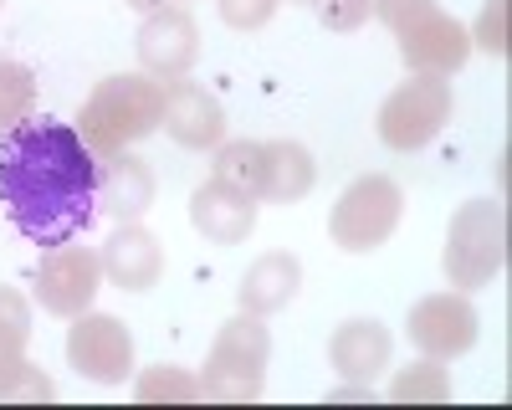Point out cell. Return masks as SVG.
<instances>
[{"instance_id":"cell-18","label":"cell","mask_w":512,"mask_h":410,"mask_svg":"<svg viewBox=\"0 0 512 410\" xmlns=\"http://www.w3.org/2000/svg\"><path fill=\"white\" fill-rule=\"evenodd\" d=\"M267 149V170H262V200H277V205H292L303 200L318 180V164L313 154L297 144V139H272L262 144Z\"/></svg>"},{"instance_id":"cell-12","label":"cell","mask_w":512,"mask_h":410,"mask_svg":"<svg viewBox=\"0 0 512 410\" xmlns=\"http://www.w3.org/2000/svg\"><path fill=\"white\" fill-rule=\"evenodd\" d=\"M164 134L180 149H216L226 139V113L195 82H169L164 88Z\"/></svg>"},{"instance_id":"cell-24","label":"cell","mask_w":512,"mask_h":410,"mask_svg":"<svg viewBox=\"0 0 512 410\" xmlns=\"http://www.w3.org/2000/svg\"><path fill=\"white\" fill-rule=\"evenodd\" d=\"M31 344V303L16 287H0V364L21 359Z\"/></svg>"},{"instance_id":"cell-21","label":"cell","mask_w":512,"mask_h":410,"mask_svg":"<svg viewBox=\"0 0 512 410\" xmlns=\"http://www.w3.org/2000/svg\"><path fill=\"white\" fill-rule=\"evenodd\" d=\"M134 400L139 405H159V400L164 405H190V400H200V380L180 364H159V369H149V375H139Z\"/></svg>"},{"instance_id":"cell-20","label":"cell","mask_w":512,"mask_h":410,"mask_svg":"<svg viewBox=\"0 0 512 410\" xmlns=\"http://www.w3.org/2000/svg\"><path fill=\"white\" fill-rule=\"evenodd\" d=\"M41 400H57V385L41 364H31L26 354L0 364V405H41Z\"/></svg>"},{"instance_id":"cell-4","label":"cell","mask_w":512,"mask_h":410,"mask_svg":"<svg viewBox=\"0 0 512 410\" xmlns=\"http://www.w3.org/2000/svg\"><path fill=\"white\" fill-rule=\"evenodd\" d=\"M441 267H446V282L461 287V293L502 277V267H507V221H502L497 200H466L451 216Z\"/></svg>"},{"instance_id":"cell-11","label":"cell","mask_w":512,"mask_h":410,"mask_svg":"<svg viewBox=\"0 0 512 410\" xmlns=\"http://www.w3.org/2000/svg\"><path fill=\"white\" fill-rule=\"evenodd\" d=\"M134 47H139V62H144L149 77L175 82V77H185V72L195 67V57H200V26H195L190 11L164 6V11L144 16Z\"/></svg>"},{"instance_id":"cell-6","label":"cell","mask_w":512,"mask_h":410,"mask_svg":"<svg viewBox=\"0 0 512 410\" xmlns=\"http://www.w3.org/2000/svg\"><path fill=\"white\" fill-rule=\"evenodd\" d=\"M451 118V82L446 77H425L415 72L410 82L384 98L379 108V139L390 144L395 154H410V149H425Z\"/></svg>"},{"instance_id":"cell-25","label":"cell","mask_w":512,"mask_h":410,"mask_svg":"<svg viewBox=\"0 0 512 410\" xmlns=\"http://www.w3.org/2000/svg\"><path fill=\"white\" fill-rule=\"evenodd\" d=\"M328 31H359L374 11V0H308Z\"/></svg>"},{"instance_id":"cell-28","label":"cell","mask_w":512,"mask_h":410,"mask_svg":"<svg viewBox=\"0 0 512 410\" xmlns=\"http://www.w3.org/2000/svg\"><path fill=\"white\" fill-rule=\"evenodd\" d=\"M436 0H374V16L390 26V31H400V26H410L415 16H425Z\"/></svg>"},{"instance_id":"cell-23","label":"cell","mask_w":512,"mask_h":410,"mask_svg":"<svg viewBox=\"0 0 512 410\" xmlns=\"http://www.w3.org/2000/svg\"><path fill=\"white\" fill-rule=\"evenodd\" d=\"M390 400H400V405H420V400H451V380H446L441 359H420V364L400 369L395 385H390Z\"/></svg>"},{"instance_id":"cell-30","label":"cell","mask_w":512,"mask_h":410,"mask_svg":"<svg viewBox=\"0 0 512 410\" xmlns=\"http://www.w3.org/2000/svg\"><path fill=\"white\" fill-rule=\"evenodd\" d=\"M297 6H308V0H297Z\"/></svg>"},{"instance_id":"cell-7","label":"cell","mask_w":512,"mask_h":410,"mask_svg":"<svg viewBox=\"0 0 512 410\" xmlns=\"http://www.w3.org/2000/svg\"><path fill=\"white\" fill-rule=\"evenodd\" d=\"M67 364L82 380L118 385L134 375V334L108 313H77L67 328Z\"/></svg>"},{"instance_id":"cell-16","label":"cell","mask_w":512,"mask_h":410,"mask_svg":"<svg viewBox=\"0 0 512 410\" xmlns=\"http://www.w3.org/2000/svg\"><path fill=\"white\" fill-rule=\"evenodd\" d=\"M390 328L374 323V318H349V323H338L333 328V339H328V359L333 369L344 380H374L384 364H390Z\"/></svg>"},{"instance_id":"cell-15","label":"cell","mask_w":512,"mask_h":410,"mask_svg":"<svg viewBox=\"0 0 512 410\" xmlns=\"http://www.w3.org/2000/svg\"><path fill=\"white\" fill-rule=\"evenodd\" d=\"M190 221L205 241H216V246H236L256 231V195H241L221 180H210L190 195Z\"/></svg>"},{"instance_id":"cell-10","label":"cell","mask_w":512,"mask_h":410,"mask_svg":"<svg viewBox=\"0 0 512 410\" xmlns=\"http://www.w3.org/2000/svg\"><path fill=\"white\" fill-rule=\"evenodd\" d=\"M405 328L425 359H456L477 344V308L461 293H431L410 308Z\"/></svg>"},{"instance_id":"cell-17","label":"cell","mask_w":512,"mask_h":410,"mask_svg":"<svg viewBox=\"0 0 512 410\" xmlns=\"http://www.w3.org/2000/svg\"><path fill=\"white\" fill-rule=\"evenodd\" d=\"M297 287H303V262H297L292 252L256 257L241 277V313H256V318L282 313L297 298Z\"/></svg>"},{"instance_id":"cell-3","label":"cell","mask_w":512,"mask_h":410,"mask_svg":"<svg viewBox=\"0 0 512 410\" xmlns=\"http://www.w3.org/2000/svg\"><path fill=\"white\" fill-rule=\"evenodd\" d=\"M272 359V334L262 328L256 313H241L231 323H221L210 359L200 369V400H221V405H246L262 400V375Z\"/></svg>"},{"instance_id":"cell-22","label":"cell","mask_w":512,"mask_h":410,"mask_svg":"<svg viewBox=\"0 0 512 410\" xmlns=\"http://www.w3.org/2000/svg\"><path fill=\"white\" fill-rule=\"evenodd\" d=\"M36 108V77L21 62H0V134L26 123Z\"/></svg>"},{"instance_id":"cell-27","label":"cell","mask_w":512,"mask_h":410,"mask_svg":"<svg viewBox=\"0 0 512 410\" xmlns=\"http://www.w3.org/2000/svg\"><path fill=\"white\" fill-rule=\"evenodd\" d=\"M282 0H221V21L236 26V31H256L277 16Z\"/></svg>"},{"instance_id":"cell-26","label":"cell","mask_w":512,"mask_h":410,"mask_svg":"<svg viewBox=\"0 0 512 410\" xmlns=\"http://www.w3.org/2000/svg\"><path fill=\"white\" fill-rule=\"evenodd\" d=\"M477 47L492 57H507V0H487L482 16H477Z\"/></svg>"},{"instance_id":"cell-14","label":"cell","mask_w":512,"mask_h":410,"mask_svg":"<svg viewBox=\"0 0 512 410\" xmlns=\"http://www.w3.org/2000/svg\"><path fill=\"white\" fill-rule=\"evenodd\" d=\"M154 170L139 159V154H128V149H118V154H103L98 159V211L103 216H113L118 226L123 221H139L149 205H154Z\"/></svg>"},{"instance_id":"cell-19","label":"cell","mask_w":512,"mask_h":410,"mask_svg":"<svg viewBox=\"0 0 512 410\" xmlns=\"http://www.w3.org/2000/svg\"><path fill=\"white\" fill-rule=\"evenodd\" d=\"M262 170H267V149L256 139H231V144H216V180L241 190V195H256L262 200Z\"/></svg>"},{"instance_id":"cell-29","label":"cell","mask_w":512,"mask_h":410,"mask_svg":"<svg viewBox=\"0 0 512 410\" xmlns=\"http://www.w3.org/2000/svg\"><path fill=\"white\" fill-rule=\"evenodd\" d=\"M128 6L144 11V16H154V11H164V6H169V0H128Z\"/></svg>"},{"instance_id":"cell-9","label":"cell","mask_w":512,"mask_h":410,"mask_svg":"<svg viewBox=\"0 0 512 410\" xmlns=\"http://www.w3.org/2000/svg\"><path fill=\"white\" fill-rule=\"evenodd\" d=\"M395 41H400L405 67L425 72V77H451V72L466 67V57H472V31H466L456 16H446L441 6H431L410 26H400Z\"/></svg>"},{"instance_id":"cell-5","label":"cell","mask_w":512,"mask_h":410,"mask_svg":"<svg viewBox=\"0 0 512 410\" xmlns=\"http://www.w3.org/2000/svg\"><path fill=\"white\" fill-rule=\"evenodd\" d=\"M400 216H405V190L390 175H359L338 195L333 216H328V236L344 252H379L395 236Z\"/></svg>"},{"instance_id":"cell-13","label":"cell","mask_w":512,"mask_h":410,"mask_svg":"<svg viewBox=\"0 0 512 410\" xmlns=\"http://www.w3.org/2000/svg\"><path fill=\"white\" fill-rule=\"evenodd\" d=\"M103 272L113 287H123V293H149V287L159 282L164 272V246L154 231H144L139 221H123L108 241H103Z\"/></svg>"},{"instance_id":"cell-1","label":"cell","mask_w":512,"mask_h":410,"mask_svg":"<svg viewBox=\"0 0 512 410\" xmlns=\"http://www.w3.org/2000/svg\"><path fill=\"white\" fill-rule=\"evenodd\" d=\"M0 205L36 246H62L98 216V154L72 123H16L0 134Z\"/></svg>"},{"instance_id":"cell-8","label":"cell","mask_w":512,"mask_h":410,"mask_svg":"<svg viewBox=\"0 0 512 410\" xmlns=\"http://www.w3.org/2000/svg\"><path fill=\"white\" fill-rule=\"evenodd\" d=\"M98 282H103V257L93 252V246L62 241L36 267V303L47 313H57V318H77L98 298Z\"/></svg>"},{"instance_id":"cell-2","label":"cell","mask_w":512,"mask_h":410,"mask_svg":"<svg viewBox=\"0 0 512 410\" xmlns=\"http://www.w3.org/2000/svg\"><path fill=\"white\" fill-rule=\"evenodd\" d=\"M159 123H164V82H154L149 72H118V77H103L93 98L82 103L77 134L103 159L149 139Z\"/></svg>"}]
</instances>
